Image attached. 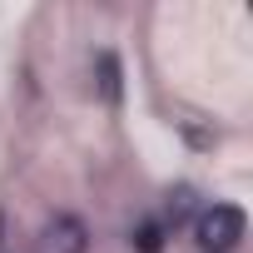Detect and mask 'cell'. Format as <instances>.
<instances>
[{
	"mask_svg": "<svg viewBox=\"0 0 253 253\" xmlns=\"http://www.w3.org/2000/svg\"><path fill=\"white\" fill-rule=\"evenodd\" d=\"M134 243H139V253H159V228H154V223H144V228L134 233Z\"/></svg>",
	"mask_w": 253,
	"mask_h": 253,
	"instance_id": "obj_4",
	"label": "cell"
},
{
	"mask_svg": "<svg viewBox=\"0 0 253 253\" xmlns=\"http://www.w3.org/2000/svg\"><path fill=\"white\" fill-rule=\"evenodd\" d=\"M35 248H40V253H84V248H89V228H84L75 213H55V218L40 228Z\"/></svg>",
	"mask_w": 253,
	"mask_h": 253,
	"instance_id": "obj_2",
	"label": "cell"
},
{
	"mask_svg": "<svg viewBox=\"0 0 253 253\" xmlns=\"http://www.w3.org/2000/svg\"><path fill=\"white\" fill-rule=\"evenodd\" d=\"M99 89H104V99H119V60L114 55H99Z\"/></svg>",
	"mask_w": 253,
	"mask_h": 253,
	"instance_id": "obj_3",
	"label": "cell"
},
{
	"mask_svg": "<svg viewBox=\"0 0 253 253\" xmlns=\"http://www.w3.org/2000/svg\"><path fill=\"white\" fill-rule=\"evenodd\" d=\"M243 228H248V218H243V209L238 204H213V209H204L199 213V248L204 253H233L238 248V238H243Z\"/></svg>",
	"mask_w": 253,
	"mask_h": 253,
	"instance_id": "obj_1",
	"label": "cell"
}]
</instances>
